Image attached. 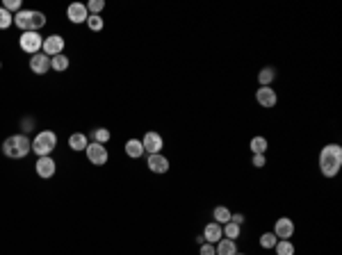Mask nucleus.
Instances as JSON below:
<instances>
[{
	"label": "nucleus",
	"instance_id": "3",
	"mask_svg": "<svg viewBox=\"0 0 342 255\" xmlns=\"http://www.w3.org/2000/svg\"><path fill=\"white\" fill-rule=\"evenodd\" d=\"M30 151H32V142L25 137V135H12V137H7L5 144H3V153H5L7 157H12V160H21V157H25Z\"/></svg>",
	"mask_w": 342,
	"mask_h": 255
},
{
	"label": "nucleus",
	"instance_id": "12",
	"mask_svg": "<svg viewBox=\"0 0 342 255\" xmlns=\"http://www.w3.org/2000/svg\"><path fill=\"white\" fill-rule=\"evenodd\" d=\"M66 16H69L71 23H87L89 12H87V5H82V3H73V5H69V10H66Z\"/></svg>",
	"mask_w": 342,
	"mask_h": 255
},
{
	"label": "nucleus",
	"instance_id": "5",
	"mask_svg": "<svg viewBox=\"0 0 342 255\" xmlns=\"http://www.w3.org/2000/svg\"><path fill=\"white\" fill-rule=\"evenodd\" d=\"M19 46L23 53H30V55H37L41 53V46H44V39H41L39 32H23L19 39Z\"/></svg>",
	"mask_w": 342,
	"mask_h": 255
},
{
	"label": "nucleus",
	"instance_id": "28",
	"mask_svg": "<svg viewBox=\"0 0 342 255\" xmlns=\"http://www.w3.org/2000/svg\"><path fill=\"white\" fill-rule=\"evenodd\" d=\"M94 142L96 144L109 142V130H105V128H96V130H94Z\"/></svg>",
	"mask_w": 342,
	"mask_h": 255
},
{
	"label": "nucleus",
	"instance_id": "34",
	"mask_svg": "<svg viewBox=\"0 0 342 255\" xmlns=\"http://www.w3.org/2000/svg\"><path fill=\"white\" fill-rule=\"evenodd\" d=\"M235 255H242V253H235Z\"/></svg>",
	"mask_w": 342,
	"mask_h": 255
},
{
	"label": "nucleus",
	"instance_id": "4",
	"mask_svg": "<svg viewBox=\"0 0 342 255\" xmlns=\"http://www.w3.org/2000/svg\"><path fill=\"white\" fill-rule=\"evenodd\" d=\"M55 146H57V135L50 133V130H41V133L32 139V151L39 157L50 155V153L55 151Z\"/></svg>",
	"mask_w": 342,
	"mask_h": 255
},
{
	"label": "nucleus",
	"instance_id": "26",
	"mask_svg": "<svg viewBox=\"0 0 342 255\" xmlns=\"http://www.w3.org/2000/svg\"><path fill=\"white\" fill-rule=\"evenodd\" d=\"M87 25H89V30H91V32H100V30L105 28L103 19H100L98 14H89V19H87Z\"/></svg>",
	"mask_w": 342,
	"mask_h": 255
},
{
	"label": "nucleus",
	"instance_id": "24",
	"mask_svg": "<svg viewBox=\"0 0 342 255\" xmlns=\"http://www.w3.org/2000/svg\"><path fill=\"white\" fill-rule=\"evenodd\" d=\"M50 69L66 71L69 69V57H66V55H55V57H50Z\"/></svg>",
	"mask_w": 342,
	"mask_h": 255
},
{
	"label": "nucleus",
	"instance_id": "31",
	"mask_svg": "<svg viewBox=\"0 0 342 255\" xmlns=\"http://www.w3.org/2000/svg\"><path fill=\"white\" fill-rule=\"evenodd\" d=\"M201 255H217V250H214V244H208V241H203V244H201Z\"/></svg>",
	"mask_w": 342,
	"mask_h": 255
},
{
	"label": "nucleus",
	"instance_id": "29",
	"mask_svg": "<svg viewBox=\"0 0 342 255\" xmlns=\"http://www.w3.org/2000/svg\"><path fill=\"white\" fill-rule=\"evenodd\" d=\"M103 7H105L103 0H89V3H87V12H89V14H98Z\"/></svg>",
	"mask_w": 342,
	"mask_h": 255
},
{
	"label": "nucleus",
	"instance_id": "9",
	"mask_svg": "<svg viewBox=\"0 0 342 255\" xmlns=\"http://www.w3.org/2000/svg\"><path fill=\"white\" fill-rule=\"evenodd\" d=\"M274 235L278 239H290L294 235V221L288 219V216H281V219L274 223Z\"/></svg>",
	"mask_w": 342,
	"mask_h": 255
},
{
	"label": "nucleus",
	"instance_id": "8",
	"mask_svg": "<svg viewBox=\"0 0 342 255\" xmlns=\"http://www.w3.org/2000/svg\"><path fill=\"white\" fill-rule=\"evenodd\" d=\"M41 50H44V55H48V57H55V55H62V50H64V39H62L60 35H50L44 39V46H41Z\"/></svg>",
	"mask_w": 342,
	"mask_h": 255
},
{
	"label": "nucleus",
	"instance_id": "2",
	"mask_svg": "<svg viewBox=\"0 0 342 255\" xmlns=\"http://www.w3.org/2000/svg\"><path fill=\"white\" fill-rule=\"evenodd\" d=\"M14 25L23 32H39V28L46 25V16L35 10H21L19 14H14Z\"/></svg>",
	"mask_w": 342,
	"mask_h": 255
},
{
	"label": "nucleus",
	"instance_id": "17",
	"mask_svg": "<svg viewBox=\"0 0 342 255\" xmlns=\"http://www.w3.org/2000/svg\"><path fill=\"white\" fill-rule=\"evenodd\" d=\"M214 250H217V255H235L238 253V246H235L233 239H219L214 244Z\"/></svg>",
	"mask_w": 342,
	"mask_h": 255
},
{
	"label": "nucleus",
	"instance_id": "7",
	"mask_svg": "<svg viewBox=\"0 0 342 255\" xmlns=\"http://www.w3.org/2000/svg\"><path fill=\"white\" fill-rule=\"evenodd\" d=\"M35 171H37V176H39V178L48 180V178H53V176H55V171H57V164H55V160H53L50 155L39 157V160H37Z\"/></svg>",
	"mask_w": 342,
	"mask_h": 255
},
{
	"label": "nucleus",
	"instance_id": "30",
	"mask_svg": "<svg viewBox=\"0 0 342 255\" xmlns=\"http://www.w3.org/2000/svg\"><path fill=\"white\" fill-rule=\"evenodd\" d=\"M3 7H5L7 12H16V14H19V12H21V0H5V3H3Z\"/></svg>",
	"mask_w": 342,
	"mask_h": 255
},
{
	"label": "nucleus",
	"instance_id": "32",
	"mask_svg": "<svg viewBox=\"0 0 342 255\" xmlns=\"http://www.w3.org/2000/svg\"><path fill=\"white\" fill-rule=\"evenodd\" d=\"M251 164H253V167H256V169H263L265 164H267V160H265V155H253Z\"/></svg>",
	"mask_w": 342,
	"mask_h": 255
},
{
	"label": "nucleus",
	"instance_id": "27",
	"mask_svg": "<svg viewBox=\"0 0 342 255\" xmlns=\"http://www.w3.org/2000/svg\"><path fill=\"white\" fill-rule=\"evenodd\" d=\"M276 241H278V237L274 235V232H265V235L260 237V246H263V248H274Z\"/></svg>",
	"mask_w": 342,
	"mask_h": 255
},
{
	"label": "nucleus",
	"instance_id": "18",
	"mask_svg": "<svg viewBox=\"0 0 342 255\" xmlns=\"http://www.w3.org/2000/svg\"><path fill=\"white\" fill-rule=\"evenodd\" d=\"M69 146H71V151H84V148L89 146V139L84 137L82 133H75L69 137Z\"/></svg>",
	"mask_w": 342,
	"mask_h": 255
},
{
	"label": "nucleus",
	"instance_id": "33",
	"mask_svg": "<svg viewBox=\"0 0 342 255\" xmlns=\"http://www.w3.org/2000/svg\"><path fill=\"white\" fill-rule=\"evenodd\" d=\"M231 221H233V223H238V226H242V223H244V214H231Z\"/></svg>",
	"mask_w": 342,
	"mask_h": 255
},
{
	"label": "nucleus",
	"instance_id": "21",
	"mask_svg": "<svg viewBox=\"0 0 342 255\" xmlns=\"http://www.w3.org/2000/svg\"><path fill=\"white\" fill-rule=\"evenodd\" d=\"M212 216H214V221H217L219 226H223V223H228V221H231V210H228V207H223V205H219V207H214V210H212Z\"/></svg>",
	"mask_w": 342,
	"mask_h": 255
},
{
	"label": "nucleus",
	"instance_id": "1",
	"mask_svg": "<svg viewBox=\"0 0 342 255\" xmlns=\"http://www.w3.org/2000/svg\"><path fill=\"white\" fill-rule=\"evenodd\" d=\"M342 167V148L337 144H328L319 151V171L324 178H335Z\"/></svg>",
	"mask_w": 342,
	"mask_h": 255
},
{
	"label": "nucleus",
	"instance_id": "13",
	"mask_svg": "<svg viewBox=\"0 0 342 255\" xmlns=\"http://www.w3.org/2000/svg\"><path fill=\"white\" fill-rule=\"evenodd\" d=\"M256 100H258L260 107H274V105L278 103V96L272 87H260L258 91H256Z\"/></svg>",
	"mask_w": 342,
	"mask_h": 255
},
{
	"label": "nucleus",
	"instance_id": "35",
	"mask_svg": "<svg viewBox=\"0 0 342 255\" xmlns=\"http://www.w3.org/2000/svg\"><path fill=\"white\" fill-rule=\"evenodd\" d=\"M0 66H3V62H0Z\"/></svg>",
	"mask_w": 342,
	"mask_h": 255
},
{
	"label": "nucleus",
	"instance_id": "16",
	"mask_svg": "<svg viewBox=\"0 0 342 255\" xmlns=\"http://www.w3.org/2000/svg\"><path fill=\"white\" fill-rule=\"evenodd\" d=\"M126 153H128V157H133V160H139V157L144 155L142 139H128V142H126Z\"/></svg>",
	"mask_w": 342,
	"mask_h": 255
},
{
	"label": "nucleus",
	"instance_id": "10",
	"mask_svg": "<svg viewBox=\"0 0 342 255\" xmlns=\"http://www.w3.org/2000/svg\"><path fill=\"white\" fill-rule=\"evenodd\" d=\"M142 146H144V153H149V155H155V153L162 151L164 142H162V137H160L158 133H146L144 139H142Z\"/></svg>",
	"mask_w": 342,
	"mask_h": 255
},
{
	"label": "nucleus",
	"instance_id": "14",
	"mask_svg": "<svg viewBox=\"0 0 342 255\" xmlns=\"http://www.w3.org/2000/svg\"><path fill=\"white\" fill-rule=\"evenodd\" d=\"M149 169H151L153 173H167V171H169V160L162 155V153L149 155Z\"/></svg>",
	"mask_w": 342,
	"mask_h": 255
},
{
	"label": "nucleus",
	"instance_id": "19",
	"mask_svg": "<svg viewBox=\"0 0 342 255\" xmlns=\"http://www.w3.org/2000/svg\"><path fill=\"white\" fill-rule=\"evenodd\" d=\"M274 80H276V69H274V66H265L258 73V82L263 84V87H269Z\"/></svg>",
	"mask_w": 342,
	"mask_h": 255
},
{
	"label": "nucleus",
	"instance_id": "25",
	"mask_svg": "<svg viewBox=\"0 0 342 255\" xmlns=\"http://www.w3.org/2000/svg\"><path fill=\"white\" fill-rule=\"evenodd\" d=\"M12 25H14V16L0 5V30H7V28H12Z\"/></svg>",
	"mask_w": 342,
	"mask_h": 255
},
{
	"label": "nucleus",
	"instance_id": "15",
	"mask_svg": "<svg viewBox=\"0 0 342 255\" xmlns=\"http://www.w3.org/2000/svg\"><path fill=\"white\" fill-rule=\"evenodd\" d=\"M221 237H223V230L217 221H212V223H208V226L203 228V239L208 241V244H217Z\"/></svg>",
	"mask_w": 342,
	"mask_h": 255
},
{
	"label": "nucleus",
	"instance_id": "23",
	"mask_svg": "<svg viewBox=\"0 0 342 255\" xmlns=\"http://www.w3.org/2000/svg\"><path fill=\"white\" fill-rule=\"evenodd\" d=\"M249 146H251L253 155H265V151H267V139L265 137H253Z\"/></svg>",
	"mask_w": 342,
	"mask_h": 255
},
{
	"label": "nucleus",
	"instance_id": "20",
	"mask_svg": "<svg viewBox=\"0 0 342 255\" xmlns=\"http://www.w3.org/2000/svg\"><path fill=\"white\" fill-rule=\"evenodd\" d=\"M221 230H223V237H226V239L235 241L240 237V232H242V226H238V223H233V221H228V223L221 226Z\"/></svg>",
	"mask_w": 342,
	"mask_h": 255
},
{
	"label": "nucleus",
	"instance_id": "11",
	"mask_svg": "<svg viewBox=\"0 0 342 255\" xmlns=\"http://www.w3.org/2000/svg\"><path fill=\"white\" fill-rule=\"evenodd\" d=\"M30 69H32V73H37V75H46L50 71V57L48 55H44V53L32 55L30 57Z\"/></svg>",
	"mask_w": 342,
	"mask_h": 255
},
{
	"label": "nucleus",
	"instance_id": "22",
	"mask_svg": "<svg viewBox=\"0 0 342 255\" xmlns=\"http://www.w3.org/2000/svg\"><path fill=\"white\" fill-rule=\"evenodd\" d=\"M274 248H276V255H294V244L290 239H278Z\"/></svg>",
	"mask_w": 342,
	"mask_h": 255
},
{
	"label": "nucleus",
	"instance_id": "6",
	"mask_svg": "<svg viewBox=\"0 0 342 255\" xmlns=\"http://www.w3.org/2000/svg\"><path fill=\"white\" fill-rule=\"evenodd\" d=\"M84 153H87V157H89V162L94 164V167H103L109 157L107 148H105L103 144H96V142H91L89 146L84 148Z\"/></svg>",
	"mask_w": 342,
	"mask_h": 255
}]
</instances>
